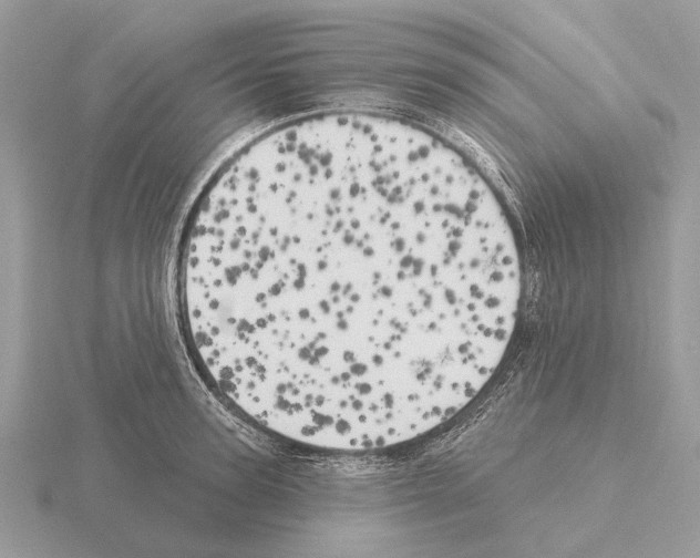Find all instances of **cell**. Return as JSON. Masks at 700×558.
<instances>
[{"label": "cell", "instance_id": "1", "mask_svg": "<svg viewBox=\"0 0 700 558\" xmlns=\"http://www.w3.org/2000/svg\"><path fill=\"white\" fill-rule=\"evenodd\" d=\"M521 293L490 187L441 141L339 113L275 130L193 219L183 299L216 388L264 427L330 450L415 438L501 363Z\"/></svg>", "mask_w": 700, "mask_h": 558}]
</instances>
